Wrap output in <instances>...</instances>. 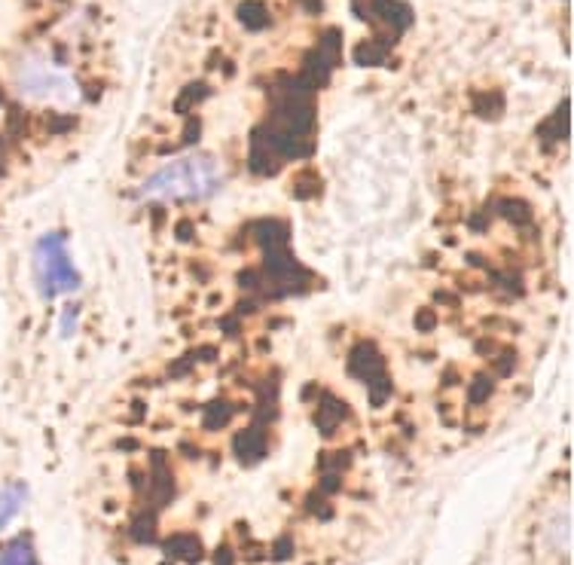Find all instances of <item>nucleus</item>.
<instances>
[{
    "instance_id": "obj_3",
    "label": "nucleus",
    "mask_w": 574,
    "mask_h": 565,
    "mask_svg": "<svg viewBox=\"0 0 574 565\" xmlns=\"http://www.w3.org/2000/svg\"><path fill=\"white\" fill-rule=\"evenodd\" d=\"M541 544L547 553L569 556L571 550V508L569 501H562L559 508L550 510L541 523Z\"/></svg>"
},
{
    "instance_id": "obj_4",
    "label": "nucleus",
    "mask_w": 574,
    "mask_h": 565,
    "mask_svg": "<svg viewBox=\"0 0 574 565\" xmlns=\"http://www.w3.org/2000/svg\"><path fill=\"white\" fill-rule=\"evenodd\" d=\"M21 501H25V489L21 486L0 489V529H4V526L19 514Z\"/></svg>"
},
{
    "instance_id": "obj_1",
    "label": "nucleus",
    "mask_w": 574,
    "mask_h": 565,
    "mask_svg": "<svg viewBox=\"0 0 574 565\" xmlns=\"http://www.w3.org/2000/svg\"><path fill=\"white\" fill-rule=\"evenodd\" d=\"M220 175L211 159L186 156V159L168 162L141 187V196L153 202H177V199H199L218 187Z\"/></svg>"
},
{
    "instance_id": "obj_5",
    "label": "nucleus",
    "mask_w": 574,
    "mask_h": 565,
    "mask_svg": "<svg viewBox=\"0 0 574 565\" xmlns=\"http://www.w3.org/2000/svg\"><path fill=\"white\" fill-rule=\"evenodd\" d=\"M0 565H37L34 547L28 541H13L10 547L0 550Z\"/></svg>"
},
{
    "instance_id": "obj_2",
    "label": "nucleus",
    "mask_w": 574,
    "mask_h": 565,
    "mask_svg": "<svg viewBox=\"0 0 574 565\" xmlns=\"http://www.w3.org/2000/svg\"><path fill=\"white\" fill-rule=\"evenodd\" d=\"M16 92L28 101L56 104V107H71L80 101V86L62 64L49 62L43 56H25L13 71Z\"/></svg>"
}]
</instances>
